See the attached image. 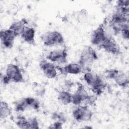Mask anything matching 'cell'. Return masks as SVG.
Returning <instances> with one entry per match:
<instances>
[{
    "label": "cell",
    "mask_w": 129,
    "mask_h": 129,
    "mask_svg": "<svg viewBox=\"0 0 129 129\" xmlns=\"http://www.w3.org/2000/svg\"><path fill=\"white\" fill-rule=\"evenodd\" d=\"M113 80L117 85L124 88L127 87L129 83L128 76L125 73L119 70L116 74Z\"/></svg>",
    "instance_id": "13"
},
{
    "label": "cell",
    "mask_w": 129,
    "mask_h": 129,
    "mask_svg": "<svg viewBox=\"0 0 129 129\" xmlns=\"http://www.w3.org/2000/svg\"><path fill=\"white\" fill-rule=\"evenodd\" d=\"M61 72L65 74L77 75L81 73L83 69L78 63L72 62L66 65L61 69Z\"/></svg>",
    "instance_id": "14"
},
{
    "label": "cell",
    "mask_w": 129,
    "mask_h": 129,
    "mask_svg": "<svg viewBox=\"0 0 129 129\" xmlns=\"http://www.w3.org/2000/svg\"><path fill=\"white\" fill-rule=\"evenodd\" d=\"M41 39L43 44L47 46L61 45L64 42L62 34L57 31L47 32L41 36Z\"/></svg>",
    "instance_id": "3"
},
{
    "label": "cell",
    "mask_w": 129,
    "mask_h": 129,
    "mask_svg": "<svg viewBox=\"0 0 129 129\" xmlns=\"http://www.w3.org/2000/svg\"><path fill=\"white\" fill-rule=\"evenodd\" d=\"M16 123L17 125L21 128H28V119H26L25 116L20 115L17 116Z\"/></svg>",
    "instance_id": "20"
},
{
    "label": "cell",
    "mask_w": 129,
    "mask_h": 129,
    "mask_svg": "<svg viewBox=\"0 0 129 129\" xmlns=\"http://www.w3.org/2000/svg\"><path fill=\"white\" fill-rule=\"evenodd\" d=\"M28 128H39V123L37 120V119L35 117H30L28 119Z\"/></svg>",
    "instance_id": "22"
},
{
    "label": "cell",
    "mask_w": 129,
    "mask_h": 129,
    "mask_svg": "<svg viewBox=\"0 0 129 129\" xmlns=\"http://www.w3.org/2000/svg\"><path fill=\"white\" fill-rule=\"evenodd\" d=\"M107 36H108L106 35L103 25L101 24L92 32L91 35V42L94 45L100 46Z\"/></svg>",
    "instance_id": "7"
},
{
    "label": "cell",
    "mask_w": 129,
    "mask_h": 129,
    "mask_svg": "<svg viewBox=\"0 0 129 129\" xmlns=\"http://www.w3.org/2000/svg\"><path fill=\"white\" fill-rule=\"evenodd\" d=\"M99 47L102 48L105 51L113 55H118L120 53L118 44L111 36H107Z\"/></svg>",
    "instance_id": "9"
},
{
    "label": "cell",
    "mask_w": 129,
    "mask_h": 129,
    "mask_svg": "<svg viewBox=\"0 0 129 129\" xmlns=\"http://www.w3.org/2000/svg\"><path fill=\"white\" fill-rule=\"evenodd\" d=\"M62 123L61 122L59 121H55L53 123L50 125L48 126L49 128H54V129H60L62 128Z\"/></svg>",
    "instance_id": "25"
},
{
    "label": "cell",
    "mask_w": 129,
    "mask_h": 129,
    "mask_svg": "<svg viewBox=\"0 0 129 129\" xmlns=\"http://www.w3.org/2000/svg\"><path fill=\"white\" fill-rule=\"evenodd\" d=\"M68 51L66 48L51 51L46 56V59L52 62L65 63L67 61Z\"/></svg>",
    "instance_id": "6"
},
{
    "label": "cell",
    "mask_w": 129,
    "mask_h": 129,
    "mask_svg": "<svg viewBox=\"0 0 129 129\" xmlns=\"http://www.w3.org/2000/svg\"><path fill=\"white\" fill-rule=\"evenodd\" d=\"M98 59L96 51L90 46H86L82 51L78 63L81 66L83 70H88L93 62Z\"/></svg>",
    "instance_id": "2"
},
{
    "label": "cell",
    "mask_w": 129,
    "mask_h": 129,
    "mask_svg": "<svg viewBox=\"0 0 129 129\" xmlns=\"http://www.w3.org/2000/svg\"><path fill=\"white\" fill-rule=\"evenodd\" d=\"M128 16L115 11L111 16L110 23L124 24L128 23Z\"/></svg>",
    "instance_id": "16"
},
{
    "label": "cell",
    "mask_w": 129,
    "mask_h": 129,
    "mask_svg": "<svg viewBox=\"0 0 129 129\" xmlns=\"http://www.w3.org/2000/svg\"><path fill=\"white\" fill-rule=\"evenodd\" d=\"M11 114V109L9 104L5 101H1L0 107V116L1 119L9 117Z\"/></svg>",
    "instance_id": "18"
},
{
    "label": "cell",
    "mask_w": 129,
    "mask_h": 129,
    "mask_svg": "<svg viewBox=\"0 0 129 129\" xmlns=\"http://www.w3.org/2000/svg\"><path fill=\"white\" fill-rule=\"evenodd\" d=\"M39 67L44 75L49 79H53L57 76L56 67L51 62L47 60H42L39 63Z\"/></svg>",
    "instance_id": "10"
},
{
    "label": "cell",
    "mask_w": 129,
    "mask_h": 129,
    "mask_svg": "<svg viewBox=\"0 0 129 129\" xmlns=\"http://www.w3.org/2000/svg\"><path fill=\"white\" fill-rule=\"evenodd\" d=\"M72 95L67 91H61L58 94L57 99L61 104L68 105L72 103Z\"/></svg>",
    "instance_id": "17"
},
{
    "label": "cell",
    "mask_w": 129,
    "mask_h": 129,
    "mask_svg": "<svg viewBox=\"0 0 129 129\" xmlns=\"http://www.w3.org/2000/svg\"><path fill=\"white\" fill-rule=\"evenodd\" d=\"M34 88L35 89V93L37 96H42L45 94V88L40 85H35Z\"/></svg>",
    "instance_id": "24"
},
{
    "label": "cell",
    "mask_w": 129,
    "mask_h": 129,
    "mask_svg": "<svg viewBox=\"0 0 129 129\" xmlns=\"http://www.w3.org/2000/svg\"><path fill=\"white\" fill-rule=\"evenodd\" d=\"M24 100L27 108H32L35 110L39 109L40 104L36 98L32 97H24Z\"/></svg>",
    "instance_id": "19"
},
{
    "label": "cell",
    "mask_w": 129,
    "mask_h": 129,
    "mask_svg": "<svg viewBox=\"0 0 129 129\" xmlns=\"http://www.w3.org/2000/svg\"><path fill=\"white\" fill-rule=\"evenodd\" d=\"M27 108L24 98H22L16 101L15 103V109L17 112H22L25 110Z\"/></svg>",
    "instance_id": "21"
},
{
    "label": "cell",
    "mask_w": 129,
    "mask_h": 129,
    "mask_svg": "<svg viewBox=\"0 0 129 129\" xmlns=\"http://www.w3.org/2000/svg\"><path fill=\"white\" fill-rule=\"evenodd\" d=\"M5 75L9 78L11 82L21 83L24 81V78L19 67L15 64H9L6 70Z\"/></svg>",
    "instance_id": "5"
},
{
    "label": "cell",
    "mask_w": 129,
    "mask_h": 129,
    "mask_svg": "<svg viewBox=\"0 0 129 129\" xmlns=\"http://www.w3.org/2000/svg\"><path fill=\"white\" fill-rule=\"evenodd\" d=\"M83 78L96 96L100 95L106 87L105 81L95 73L88 71L84 74Z\"/></svg>",
    "instance_id": "1"
},
{
    "label": "cell",
    "mask_w": 129,
    "mask_h": 129,
    "mask_svg": "<svg viewBox=\"0 0 129 129\" xmlns=\"http://www.w3.org/2000/svg\"><path fill=\"white\" fill-rule=\"evenodd\" d=\"M27 22L25 20L16 21L11 24L9 29L11 30L17 37L21 35L26 27L25 24Z\"/></svg>",
    "instance_id": "15"
},
{
    "label": "cell",
    "mask_w": 129,
    "mask_h": 129,
    "mask_svg": "<svg viewBox=\"0 0 129 129\" xmlns=\"http://www.w3.org/2000/svg\"><path fill=\"white\" fill-rule=\"evenodd\" d=\"M1 40L2 45L6 48H11L14 45L16 36L9 29L1 31Z\"/></svg>",
    "instance_id": "11"
},
{
    "label": "cell",
    "mask_w": 129,
    "mask_h": 129,
    "mask_svg": "<svg viewBox=\"0 0 129 129\" xmlns=\"http://www.w3.org/2000/svg\"><path fill=\"white\" fill-rule=\"evenodd\" d=\"M90 95L82 85L78 86L76 91L72 95V103L76 105H81L87 101Z\"/></svg>",
    "instance_id": "8"
},
{
    "label": "cell",
    "mask_w": 129,
    "mask_h": 129,
    "mask_svg": "<svg viewBox=\"0 0 129 129\" xmlns=\"http://www.w3.org/2000/svg\"><path fill=\"white\" fill-rule=\"evenodd\" d=\"M93 114V112L89 108L88 105H77L72 112L74 118L78 121H89L91 119Z\"/></svg>",
    "instance_id": "4"
},
{
    "label": "cell",
    "mask_w": 129,
    "mask_h": 129,
    "mask_svg": "<svg viewBox=\"0 0 129 129\" xmlns=\"http://www.w3.org/2000/svg\"><path fill=\"white\" fill-rule=\"evenodd\" d=\"M120 34L122 37V38L125 40H128L129 38V27L128 23H127L123 27L122 29Z\"/></svg>",
    "instance_id": "23"
},
{
    "label": "cell",
    "mask_w": 129,
    "mask_h": 129,
    "mask_svg": "<svg viewBox=\"0 0 129 129\" xmlns=\"http://www.w3.org/2000/svg\"><path fill=\"white\" fill-rule=\"evenodd\" d=\"M35 30L33 28L26 26L20 36L25 42L31 45H34L35 44Z\"/></svg>",
    "instance_id": "12"
}]
</instances>
